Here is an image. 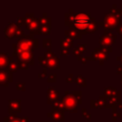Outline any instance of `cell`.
Wrapping results in <instances>:
<instances>
[{
    "label": "cell",
    "instance_id": "1",
    "mask_svg": "<svg viewBox=\"0 0 122 122\" xmlns=\"http://www.w3.org/2000/svg\"><path fill=\"white\" fill-rule=\"evenodd\" d=\"M65 25L69 26V29H72L82 35L94 32L97 30L99 23L96 22L90 13L73 12V10L70 9L69 12L65 13Z\"/></svg>",
    "mask_w": 122,
    "mask_h": 122
},
{
    "label": "cell",
    "instance_id": "2",
    "mask_svg": "<svg viewBox=\"0 0 122 122\" xmlns=\"http://www.w3.org/2000/svg\"><path fill=\"white\" fill-rule=\"evenodd\" d=\"M39 46V41L36 38H33V34L30 33L27 35H23L20 39H18L15 43L12 44L13 52L12 55L21 52V51H33L35 48Z\"/></svg>",
    "mask_w": 122,
    "mask_h": 122
},
{
    "label": "cell",
    "instance_id": "3",
    "mask_svg": "<svg viewBox=\"0 0 122 122\" xmlns=\"http://www.w3.org/2000/svg\"><path fill=\"white\" fill-rule=\"evenodd\" d=\"M82 93L80 91H66L64 96H61L60 100L64 105L65 111L76 112H77V105L81 104Z\"/></svg>",
    "mask_w": 122,
    "mask_h": 122
},
{
    "label": "cell",
    "instance_id": "4",
    "mask_svg": "<svg viewBox=\"0 0 122 122\" xmlns=\"http://www.w3.org/2000/svg\"><path fill=\"white\" fill-rule=\"evenodd\" d=\"M115 40H116V35L115 34H113L111 30H104L103 34L99 38L100 48L103 51H105L106 52H110V51H112V45L115 42Z\"/></svg>",
    "mask_w": 122,
    "mask_h": 122
},
{
    "label": "cell",
    "instance_id": "5",
    "mask_svg": "<svg viewBox=\"0 0 122 122\" xmlns=\"http://www.w3.org/2000/svg\"><path fill=\"white\" fill-rule=\"evenodd\" d=\"M120 24H121L120 23V17L113 15V14H111V13H106L103 21L99 22L100 26L104 27L105 30H108L111 31L113 30H116Z\"/></svg>",
    "mask_w": 122,
    "mask_h": 122
},
{
    "label": "cell",
    "instance_id": "6",
    "mask_svg": "<svg viewBox=\"0 0 122 122\" xmlns=\"http://www.w3.org/2000/svg\"><path fill=\"white\" fill-rule=\"evenodd\" d=\"M4 34L6 38H21L24 35V31L21 30L20 26H18L16 23L10 22L4 29Z\"/></svg>",
    "mask_w": 122,
    "mask_h": 122
},
{
    "label": "cell",
    "instance_id": "7",
    "mask_svg": "<svg viewBox=\"0 0 122 122\" xmlns=\"http://www.w3.org/2000/svg\"><path fill=\"white\" fill-rule=\"evenodd\" d=\"M61 94L59 92L56 90L55 87H49L47 90V103L48 104H52L58 100H60Z\"/></svg>",
    "mask_w": 122,
    "mask_h": 122
},
{
    "label": "cell",
    "instance_id": "8",
    "mask_svg": "<svg viewBox=\"0 0 122 122\" xmlns=\"http://www.w3.org/2000/svg\"><path fill=\"white\" fill-rule=\"evenodd\" d=\"M92 60L99 61V64L102 65L104 63V61H106L107 58H108V52H106L105 51H103L100 47L95 48L94 51L92 53Z\"/></svg>",
    "mask_w": 122,
    "mask_h": 122
},
{
    "label": "cell",
    "instance_id": "9",
    "mask_svg": "<svg viewBox=\"0 0 122 122\" xmlns=\"http://www.w3.org/2000/svg\"><path fill=\"white\" fill-rule=\"evenodd\" d=\"M25 27L27 28L28 30H30V32L31 34H41V31H40V24H39L38 19H36V18H34V19L27 22L25 24Z\"/></svg>",
    "mask_w": 122,
    "mask_h": 122
},
{
    "label": "cell",
    "instance_id": "10",
    "mask_svg": "<svg viewBox=\"0 0 122 122\" xmlns=\"http://www.w3.org/2000/svg\"><path fill=\"white\" fill-rule=\"evenodd\" d=\"M13 56L17 57V60H21V61H25L28 62L30 65H33L34 64V58H33V51H21L18 52Z\"/></svg>",
    "mask_w": 122,
    "mask_h": 122
},
{
    "label": "cell",
    "instance_id": "11",
    "mask_svg": "<svg viewBox=\"0 0 122 122\" xmlns=\"http://www.w3.org/2000/svg\"><path fill=\"white\" fill-rule=\"evenodd\" d=\"M9 114H16L21 112V101L18 99H10L8 101Z\"/></svg>",
    "mask_w": 122,
    "mask_h": 122
},
{
    "label": "cell",
    "instance_id": "12",
    "mask_svg": "<svg viewBox=\"0 0 122 122\" xmlns=\"http://www.w3.org/2000/svg\"><path fill=\"white\" fill-rule=\"evenodd\" d=\"M12 82V73L6 70H0V86H9V83Z\"/></svg>",
    "mask_w": 122,
    "mask_h": 122
},
{
    "label": "cell",
    "instance_id": "13",
    "mask_svg": "<svg viewBox=\"0 0 122 122\" xmlns=\"http://www.w3.org/2000/svg\"><path fill=\"white\" fill-rule=\"evenodd\" d=\"M12 59V56H10L5 52L0 51V70H6L9 66V63Z\"/></svg>",
    "mask_w": 122,
    "mask_h": 122
},
{
    "label": "cell",
    "instance_id": "14",
    "mask_svg": "<svg viewBox=\"0 0 122 122\" xmlns=\"http://www.w3.org/2000/svg\"><path fill=\"white\" fill-rule=\"evenodd\" d=\"M48 116L51 117L53 121H64V112L63 111H51L48 113Z\"/></svg>",
    "mask_w": 122,
    "mask_h": 122
},
{
    "label": "cell",
    "instance_id": "15",
    "mask_svg": "<svg viewBox=\"0 0 122 122\" xmlns=\"http://www.w3.org/2000/svg\"><path fill=\"white\" fill-rule=\"evenodd\" d=\"M48 60V69H55V70H58L60 69V65H59V58L54 55L53 57L50 58V59H47Z\"/></svg>",
    "mask_w": 122,
    "mask_h": 122
},
{
    "label": "cell",
    "instance_id": "16",
    "mask_svg": "<svg viewBox=\"0 0 122 122\" xmlns=\"http://www.w3.org/2000/svg\"><path fill=\"white\" fill-rule=\"evenodd\" d=\"M73 46V40L65 36L60 40V49H70Z\"/></svg>",
    "mask_w": 122,
    "mask_h": 122
},
{
    "label": "cell",
    "instance_id": "17",
    "mask_svg": "<svg viewBox=\"0 0 122 122\" xmlns=\"http://www.w3.org/2000/svg\"><path fill=\"white\" fill-rule=\"evenodd\" d=\"M85 51H86V44H78L75 48H73L72 52H73V54H74L77 58H79L80 56H82V53H83Z\"/></svg>",
    "mask_w": 122,
    "mask_h": 122
},
{
    "label": "cell",
    "instance_id": "18",
    "mask_svg": "<svg viewBox=\"0 0 122 122\" xmlns=\"http://www.w3.org/2000/svg\"><path fill=\"white\" fill-rule=\"evenodd\" d=\"M65 36H67L69 38H71V39H80L82 35L78 31L74 30L72 29H69V30H65Z\"/></svg>",
    "mask_w": 122,
    "mask_h": 122
},
{
    "label": "cell",
    "instance_id": "19",
    "mask_svg": "<svg viewBox=\"0 0 122 122\" xmlns=\"http://www.w3.org/2000/svg\"><path fill=\"white\" fill-rule=\"evenodd\" d=\"M117 90L114 88V87H106V88H104V96L108 99L109 97H112V96H114L116 93H117Z\"/></svg>",
    "mask_w": 122,
    "mask_h": 122
},
{
    "label": "cell",
    "instance_id": "20",
    "mask_svg": "<svg viewBox=\"0 0 122 122\" xmlns=\"http://www.w3.org/2000/svg\"><path fill=\"white\" fill-rule=\"evenodd\" d=\"M38 21H39L40 26H43V25H49V26H51V17H48L47 13L44 12V13L42 14V16H40V17L38 18Z\"/></svg>",
    "mask_w": 122,
    "mask_h": 122
},
{
    "label": "cell",
    "instance_id": "21",
    "mask_svg": "<svg viewBox=\"0 0 122 122\" xmlns=\"http://www.w3.org/2000/svg\"><path fill=\"white\" fill-rule=\"evenodd\" d=\"M7 70L8 71H10L11 73H13V72H16V71L18 70V66H17V62L15 61V60H10V62L9 63V66H8V68H7Z\"/></svg>",
    "mask_w": 122,
    "mask_h": 122
},
{
    "label": "cell",
    "instance_id": "22",
    "mask_svg": "<svg viewBox=\"0 0 122 122\" xmlns=\"http://www.w3.org/2000/svg\"><path fill=\"white\" fill-rule=\"evenodd\" d=\"M74 81H75V83H76L78 86H80V87H85V86H86V79H85L81 74L77 75V76L75 77Z\"/></svg>",
    "mask_w": 122,
    "mask_h": 122
},
{
    "label": "cell",
    "instance_id": "23",
    "mask_svg": "<svg viewBox=\"0 0 122 122\" xmlns=\"http://www.w3.org/2000/svg\"><path fill=\"white\" fill-rule=\"evenodd\" d=\"M17 66H18V69L20 70H27L29 67H30V64L28 62H25V61H21V60H17Z\"/></svg>",
    "mask_w": 122,
    "mask_h": 122
},
{
    "label": "cell",
    "instance_id": "24",
    "mask_svg": "<svg viewBox=\"0 0 122 122\" xmlns=\"http://www.w3.org/2000/svg\"><path fill=\"white\" fill-rule=\"evenodd\" d=\"M40 31H41V34H50L51 33V26H49V25L40 26Z\"/></svg>",
    "mask_w": 122,
    "mask_h": 122
},
{
    "label": "cell",
    "instance_id": "25",
    "mask_svg": "<svg viewBox=\"0 0 122 122\" xmlns=\"http://www.w3.org/2000/svg\"><path fill=\"white\" fill-rule=\"evenodd\" d=\"M51 39L50 38H44L42 40V46L47 50L49 48H51Z\"/></svg>",
    "mask_w": 122,
    "mask_h": 122
},
{
    "label": "cell",
    "instance_id": "26",
    "mask_svg": "<svg viewBox=\"0 0 122 122\" xmlns=\"http://www.w3.org/2000/svg\"><path fill=\"white\" fill-rule=\"evenodd\" d=\"M54 55H55V54H54V52H52V51H51V48L47 49V50H46V51L44 52V57H45L46 59H50V58L53 57Z\"/></svg>",
    "mask_w": 122,
    "mask_h": 122
},
{
    "label": "cell",
    "instance_id": "27",
    "mask_svg": "<svg viewBox=\"0 0 122 122\" xmlns=\"http://www.w3.org/2000/svg\"><path fill=\"white\" fill-rule=\"evenodd\" d=\"M38 61L42 67H44L45 69L48 68V60L44 56H38Z\"/></svg>",
    "mask_w": 122,
    "mask_h": 122
},
{
    "label": "cell",
    "instance_id": "28",
    "mask_svg": "<svg viewBox=\"0 0 122 122\" xmlns=\"http://www.w3.org/2000/svg\"><path fill=\"white\" fill-rule=\"evenodd\" d=\"M16 117V114H8V116H5L3 118V122H12Z\"/></svg>",
    "mask_w": 122,
    "mask_h": 122
},
{
    "label": "cell",
    "instance_id": "29",
    "mask_svg": "<svg viewBox=\"0 0 122 122\" xmlns=\"http://www.w3.org/2000/svg\"><path fill=\"white\" fill-rule=\"evenodd\" d=\"M47 81L49 83H55V81H56V74L55 73H50L47 76Z\"/></svg>",
    "mask_w": 122,
    "mask_h": 122
},
{
    "label": "cell",
    "instance_id": "30",
    "mask_svg": "<svg viewBox=\"0 0 122 122\" xmlns=\"http://www.w3.org/2000/svg\"><path fill=\"white\" fill-rule=\"evenodd\" d=\"M81 112H82V115H83L86 119H88V120H90V119H91V114L87 112V110H86L85 108H83V109L81 110Z\"/></svg>",
    "mask_w": 122,
    "mask_h": 122
},
{
    "label": "cell",
    "instance_id": "31",
    "mask_svg": "<svg viewBox=\"0 0 122 122\" xmlns=\"http://www.w3.org/2000/svg\"><path fill=\"white\" fill-rule=\"evenodd\" d=\"M120 117V112L116 110H112V121H116L117 118Z\"/></svg>",
    "mask_w": 122,
    "mask_h": 122
},
{
    "label": "cell",
    "instance_id": "32",
    "mask_svg": "<svg viewBox=\"0 0 122 122\" xmlns=\"http://www.w3.org/2000/svg\"><path fill=\"white\" fill-rule=\"evenodd\" d=\"M16 24L18 26H22V25H25V18L23 16H20V17H17L16 18Z\"/></svg>",
    "mask_w": 122,
    "mask_h": 122
},
{
    "label": "cell",
    "instance_id": "33",
    "mask_svg": "<svg viewBox=\"0 0 122 122\" xmlns=\"http://www.w3.org/2000/svg\"><path fill=\"white\" fill-rule=\"evenodd\" d=\"M16 89L19 90V91H25V90H26V85H25V83H24V82H23V83H22V82L17 83Z\"/></svg>",
    "mask_w": 122,
    "mask_h": 122
},
{
    "label": "cell",
    "instance_id": "34",
    "mask_svg": "<svg viewBox=\"0 0 122 122\" xmlns=\"http://www.w3.org/2000/svg\"><path fill=\"white\" fill-rule=\"evenodd\" d=\"M90 104H91V108H93V109L94 108H100L98 100H91Z\"/></svg>",
    "mask_w": 122,
    "mask_h": 122
},
{
    "label": "cell",
    "instance_id": "35",
    "mask_svg": "<svg viewBox=\"0 0 122 122\" xmlns=\"http://www.w3.org/2000/svg\"><path fill=\"white\" fill-rule=\"evenodd\" d=\"M72 81H73V74H72V73H70V74L67 76V78H66V82L71 83V82H72Z\"/></svg>",
    "mask_w": 122,
    "mask_h": 122
},
{
    "label": "cell",
    "instance_id": "36",
    "mask_svg": "<svg viewBox=\"0 0 122 122\" xmlns=\"http://www.w3.org/2000/svg\"><path fill=\"white\" fill-rule=\"evenodd\" d=\"M47 75V69H43V71H41V72H39V74H38V76L40 77V78H43V77H45Z\"/></svg>",
    "mask_w": 122,
    "mask_h": 122
},
{
    "label": "cell",
    "instance_id": "37",
    "mask_svg": "<svg viewBox=\"0 0 122 122\" xmlns=\"http://www.w3.org/2000/svg\"><path fill=\"white\" fill-rule=\"evenodd\" d=\"M116 30H117V32H118V34L121 36V38H122V23L117 27V29H116Z\"/></svg>",
    "mask_w": 122,
    "mask_h": 122
},
{
    "label": "cell",
    "instance_id": "38",
    "mask_svg": "<svg viewBox=\"0 0 122 122\" xmlns=\"http://www.w3.org/2000/svg\"><path fill=\"white\" fill-rule=\"evenodd\" d=\"M116 71H117V73H119L120 75L122 74V64L116 66Z\"/></svg>",
    "mask_w": 122,
    "mask_h": 122
},
{
    "label": "cell",
    "instance_id": "39",
    "mask_svg": "<svg viewBox=\"0 0 122 122\" xmlns=\"http://www.w3.org/2000/svg\"><path fill=\"white\" fill-rule=\"evenodd\" d=\"M60 51H61V54L63 55H68L69 53V49H60Z\"/></svg>",
    "mask_w": 122,
    "mask_h": 122
},
{
    "label": "cell",
    "instance_id": "40",
    "mask_svg": "<svg viewBox=\"0 0 122 122\" xmlns=\"http://www.w3.org/2000/svg\"><path fill=\"white\" fill-rule=\"evenodd\" d=\"M21 122H29V118H28L27 116L21 117Z\"/></svg>",
    "mask_w": 122,
    "mask_h": 122
},
{
    "label": "cell",
    "instance_id": "41",
    "mask_svg": "<svg viewBox=\"0 0 122 122\" xmlns=\"http://www.w3.org/2000/svg\"><path fill=\"white\" fill-rule=\"evenodd\" d=\"M12 122H21V118L17 116V117H16V118H15V119H14Z\"/></svg>",
    "mask_w": 122,
    "mask_h": 122
},
{
    "label": "cell",
    "instance_id": "42",
    "mask_svg": "<svg viewBox=\"0 0 122 122\" xmlns=\"http://www.w3.org/2000/svg\"><path fill=\"white\" fill-rule=\"evenodd\" d=\"M116 59H117V60H119V61H121V62H122V53H121V54H120V55H119V56H117V57H116Z\"/></svg>",
    "mask_w": 122,
    "mask_h": 122
},
{
    "label": "cell",
    "instance_id": "43",
    "mask_svg": "<svg viewBox=\"0 0 122 122\" xmlns=\"http://www.w3.org/2000/svg\"><path fill=\"white\" fill-rule=\"evenodd\" d=\"M120 7L121 8H119V15H120V17H122V5Z\"/></svg>",
    "mask_w": 122,
    "mask_h": 122
},
{
    "label": "cell",
    "instance_id": "44",
    "mask_svg": "<svg viewBox=\"0 0 122 122\" xmlns=\"http://www.w3.org/2000/svg\"><path fill=\"white\" fill-rule=\"evenodd\" d=\"M41 122H47V121H41Z\"/></svg>",
    "mask_w": 122,
    "mask_h": 122
},
{
    "label": "cell",
    "instance_id": "45",
    "mask_svg": "<svg viewBox=\"0 0 122 122\" xmlns=\"http://www.w3.org/2000/svg\"><path fill=\"white\" fill-rule=\"evenodd\" d=\"M121 79H122V74H121Z\"/></svg>",
    "mask_w": 122,
    "mask_h": 122
}]
</instances>
